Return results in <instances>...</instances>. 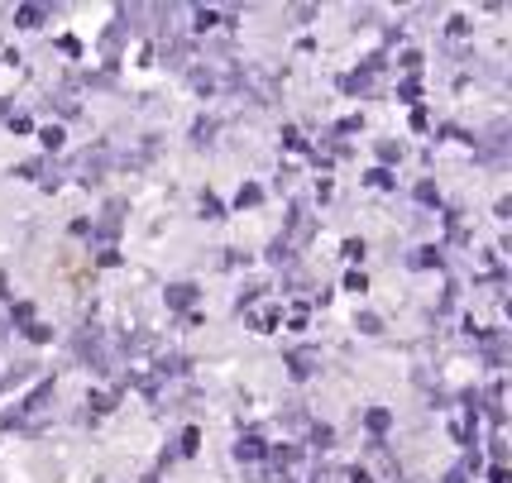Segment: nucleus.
Here are the masks:
<instances>
[{"label":"nucleus","mask_w":512,"mask_h":483,"mask_svg":"<svg viewBox=\"0 0 512 483\" xmlns=\"http://www.w3.org/2000/svg\"><path fill=\"white\" fill-rule=\"evenodd\" d=\"M10 130H15V134H29V130H34V120H29V115H15V120H10Z\"/></svg>","instance_id":"33"},{"label":"nucleus","mask_w":512,"mask_h":483,"mask_svg":"<svg viewBox=\"0 0 512 483\" xmlns=\"http://www.w3.org/2000/svg\"><path fill=\"white\" fill-rule=\"evenodd\" d=\"M187 82H192V91H197V96H216V91H221V77H216V72H201V67H192V72H187Z\"/></svg>","instance_id":"8"},{"label":"nucleus","mask_w":512,"mask_h":483,"mask_svg":"<svg viewBox=\"0 0 512 483\" xmlns=\"http://www.w3.org/2000/svg\"><path fill=\"white\" fill-rule=\"evenodd\" d=\"M34 374H39L34 364H20V369H10V374H5V383H0V393H5V388H15V383H24V378H34Z\"/></svg>","instance_id":"22"},{"label":"nucleus","mask_w":512,"mask_h":483,"mask_svg":"<svg viewBox=\"0 0 512 483\" xmlns=\"http://www.w3.org/2000/svg\"><path fill=\"white\" fill-rule=\"evenodd\" d=\"M87 402H91V412H115V397L111 393H91Z\"/></svg>","instance_id":"27"},{"label":"nucleus","mask_w":512,"mask_h":483,"mask_svg":"<svg viewBox=\"0 0 512 483\" xmlns=\"http://www.w3.org/2000/svg\"><path fill=\"white\" fill-rule=\"evenodd\" d=\"M48 15H53L48 5H20V10H15V24H20V29H39Z\"/></svg>","instance_id":"9"},{"label":"nucleus","mask_w":512,"mask_h":483,"mask_svg":"<svg viewBox=\"0 0 512 483\" xmlns=\"http://www.w3.org/2000/svg\"><path fill=\"white\" fill-rule=\"evenodd\" d=\"M48 407H53V383H39V388H34V393L24 397L20 407H15V417H10V426H24V421H34V417H44Z\"/></svg>","instance_id":"1"},{"label":"nucleus","mask_w":512,"mask_h":483,"mask_svg":"<svg viewBox=\"0 0 512 483\" xmlns=\"http://www.w3.org/2000/svg\"><path fill=\"white\" fill-rule=\"evenodd\" d=\"M398 101L417 106V101H422V87H417V82H402V87H398Z\"/></svg>","instance_id":"26"},{"label":"nucleus","mask_w":512,"mask_h":483,"mask_svg":"<svg viewBox=\"0 0 512 483\" xmlns=\"http://www.w3.org/2000/svg\"><path fill=\"white\" fill-rule=\"evenodd\" d=\"M465 479H469V464H460V469H450L446 483H465Z\"/></svg>","instance_id":"34"},{"label":"nucleus","mask_w":512,"mask_h":483,"mask_svg":"<svg viewBox=\"0 0 512 483\" xmlns=\"http://www.w3.org/2000/svg\"><path fill=\"white\" fill-rule=\"evenodd\" d=\"M187 369H192V359H182V354H168V359H158V374L168 378H178V374H187Z\"/></svg>","instance_id":"12"},{"label":"nucleus","mask_w":512,"mask_h":483,"mask_svg":"<svg viewBox=\"0 0 512 483\" xmlns=\"http://www.w3.org/2000/svg\"><path fill=\"white\" fill-rule=\"evenodd\" d=\"M264 455H268V445L259 436H240V440H235V460L254 464V460H264Z\"/></svg>","instance_id":"7"},{"label":"nucleus","mask_w":512,"mask_h":483,"mask_svg":"<svg viewBox=\"0 0 512 483\" xmlns=\"http://www.w3.org/2000/svg\"><path fill=\"white\" fill-rule=\"evenodd\" d=\"M10 321H15V326H29V321H34V307H29V302H20V307H15V311H10Z\"/></svg>","instance_id":"28"},{"label":"nucleus","mask_w":512,"mask_h":483,"mask_svg":"<svg viewBox=\"0 0 512 483\" xmlns=\"http://www.w3.org/2000/svg\"><path fill=\"white\" fill-rule=\"evenodd\" d=\"M355 326L364 330V335H383V321L374 316V311H359V316H355Z\"/></svg>","instance_id":"19"},{"label":"nucleus","mask_w":512,"mask_h":483,"mask_svg":"<svg viewBox=\"0 0 512 483\" xmlns=\"http://www.w3.org/2000/svg\"><path fill=\"white\" fill-rule=\"evenodd\" d=\"M364 182H369V187H379V192H388V187H398V177L388 173V168H369V173H364Z\"/></svg>","instance_id":"15"},{"label":"nucleus","mask_w":512,"mask_h":483,"mask_svg":"<svg viewBox=\"0 0 512 483\" xmlns=\"http://www.w3.org/2000/svg\"><path fill=\"white\" fill-rule=\"evenodd\" d=\"M340 254H345V259H355V264H359V259H364V240H345V244H340Z\"/></svg>","instance_id":"29"},{"label":"nucleus","mask_w":512,"mask_h":483,"mask_svg":"<svg viewBox=\"0 0 512 483\" xmlns=\"http://www.w3.org/2000/svg\"><path fill=\"white\" fill-rule=\"evenodd\" d=\"M283 144H288V149H307V139H302V130H283Z\"/></svg>","instance_id":"31"},{"label":"nucleus","mask_w":512,"mask_h":483,"mask_svg":"<svg viewBox=\"0 0 512 483\" xmlns=\"http://www.w3.org/2000/svg\"><path fill=\"white\" fill-rule=\"evenodd\" d=\"M350 483H374V479H369V469H359L355 464V469H350Z\"/></svg>","instance_id":"35"},{"label":"nucleus","mask_w":512,"mask_h":483,"mask_svg":"<svg viewBox=\"0 0 512 483\" xmlns=\"http://www.w3.org/2000/svg\"><path fill=\"white\" fill-rule=\"evenodd\" d=\"M201 216H206V220H221L225 216V206H221V197H216V192H201Z\"/></svg>","instance_id":"16"},{"label":"nucleus","mask_w":512,"mask_h":483,"mask_svg":"<svg viewBox=\"0 0 512 483\" xmlns=\"http://www.w3.org/2000/svg\"><path fill=\"white\" fill-rule=\"evenodd\" d=\"M407 264H412V268H436V264H441V249H431V244H422L417 254H407Z\"/></svg>","instance_id":"11"},{"label":"nucleus","mask_w":512,"mask_h":483,"mask_svg":"<svg viewBox=\"0 0 512 483\" xmlns=\"http://www.w3.org/2000/svg\"><path fill=\"white\" fill-rule=\"evenodd\" d=\"M489 479H493V483H508V469H503V464H493V469H489Z\"/></svg>","instance_id":"36"},{"label":"nucleus","mask_w":512,"mask_h":483,"mask_svg":"<svg viewBox=\"0 0 512 483\" xmlns=\"http://www.w3.org/2000/svg\"><path fill=\"white\" fill-rule=\"evenodd\" d=\"M192 24H197V29H211V24H221V10H206V5H201V10H192Z\"/></svg>","instance_id":"23"},{"label":"nucleus","mask_w":512,"mask_h":483,"mask_svg":"<svg viewBox=\"0 0 512 483\" xmlns=\"http://www.w3.org/2000/svg\"><path fill=\"white\" fill-rule=\"evenodd\" d=\"M106 163H111V144L101 139L96 149H87V154L77 158V173H82V182H96V177L106 173Z\"/></svg>","instance_id":"2"},{"label":"nucleus","mask_w":512,"mask_h":483,"mask_svg":"<svg viewBox=\"0 0 512 483\" xmlns=\"http://www.w3.org/2000/svg\"><path fill=\"white\" fill-rule=\"evenodd\" d=\"M316 364H321V354H316V350H297V354H288V374L297 378V383H307V378L316 374Z\"/></svg>","instance_id":"3"},{"label":"nucleus","mask_w":512,"mask_h":483,"mask_svg":"<svg viewBox=\"0 0 512 483\" xmlns=\"http://www.w3.org/2000/svg\"><path fill=\"white\" fill-rule=\"evenodd\" d=\"M163 302H168V311H192V307H197V287H192V283H173L168 292H163Z\"/></svg>","instance_id":"4"},{"label":"nucleus","mask_w":512,"mask_h":483,"mask_svg":"<svg viewBox=\"0 0 512 483\" xmlns=\"http://www.w3.org/2000/svg\"><path fill=\"white\" fill-rule=\"evenodd\" d=\"M379 158H383V163H398V158H402V149H398V144H393V139H383V144H379Z\"/></svg>","instance_id":"30"},{"label":"nucleus","mask_w":512,"mask_h":483,"mask_svg":"<svg viewBox=\"0 0 512 483\" xmlns=\"http://www.w3.org/2000/svg\"><path fill=\"white\" fill-rule=\"evenodd\" d=\"M24 335H29L34 345H48V340H53V326H44V321H29V326H24Z\"/></svg>","instance_id":"20"},{"label":"nucleus","mask_w":512,"mask_h":483,"mask_svg":"<svg viewBox=\"0 0 512 483\" xmlns=\"http://www.w3.org/2000/svg\"><path fill=\"white\" fill-rule=\"evenodd\" d=\"M364 431H369L374 445H379V440L393 431V412H388V407H369V412H364Z\"/></svg>","instance_id":"5"},{"label":"nucleus","mask_w":512,"mask_h":483,"mask_svg":"<svg viewBox=\"0 0 512 483\" xmlns=\"http://www.w3.org/2000/svg\"><path fill=\"white\" fill-rule=\"evenodd\" d=\"M312 445L331 450V445H335V431H331V426H312Z\"/></svg>","instance_id":"25"},{"label":"nucleus","mask_w":512,"mask_h":483,"mask_svg":"<svg viewBox=\"0 0 512 483\" xmlns=\"http://www.w3.org/2000/svg\"><path fill=\"white\" fill-rule=\"evenodd\" d=\"M249 326L264 330V335H268V330H278V326H283V307H273V302L254 307V311H249Z\"/></svg>","instance_id":"6"},{"label":"nucleus","mask_w":512,"mask_h":483,"mask_svg":"<svg viewBox=\"0 0 512 483\" xmlns=\"http://www.w3.org/2000/svg\"><path fill=\"white\" fill-rule=\"evenodd\" d=\"M39 139H44V149H63V125H44Z\"/></svg>","instance_id":"24"},{"label":"nucleus","mask_w":512,"mask_h":483,"mask_svg":"<svg viewBox=\"0 0 512 483\" xmlns=\"http://www.w3.org/2000/svg\"><path fill=\"white\" fill-rule=\"evenodd\" d=\"M292 259V240L283 235V240H273V249H268V264H288Z\"/></svg>","instance_id":"18"},{"label":"nucleus","mask_w":512,"mask_h":483,"mask_svg":"<svg viewBox=\"0 0 512 483\" xmlns=\"http://www.w3.org/2000/svg\"><path fill=\"white\" fill-rule=\"evenodd\" d=\"M259 201H264V187L245 182V187H240V197H235V211H249V206H259Z\"/></svg>","instance_id":"13"},{"label":"nucleus","mask_w":512,"mask_h":483,"mask_svg":"<svg viewBox=\"0 0 512 483\" xmlns=\"http://www.w3.org/2000/svg\"><path fill=\"white\" fill-rule=\"evenodd\" d=\"M345 287H350V292H364V287H369V278H364V273H359V268H355V273L345 278Z\"/></svg>","instance_id":"32"},{"label":"nucleus","mask_w":512,"mask_h":483,"mask_svg":"<svg viewBox=\"0 0 512 483\" xmlns=\"http://www.w3.org/2000/svg\"><path fill=\"white\" fill-rule=\"evenodd\" d=\"M187 53H192V44H187V39H168V44H163V58H158V63L182 67V63H187Z\"/></svg>","instance_id":"10"},{"label":"nucleus","mask_w":512,"mask_h":483,"mask_svg":"<svg viewBox=\"0 0 512 483\" xmlns=\"http://www.w3.org/2000/svg\"><path fill=\"white\" fill-rule=\"evenodd\" d=\"M216 139V120L211 115H201L197 125H192V144H211Z\"/></svg>","instance_id":"14"},{"label":"nucleus","mask_w":512,"mask_h":483,"mask_svg":"<svg viewBox=\"0 0 512 483\" xmlns=\"http://www.w3.org/2000/svg\"><path fill=\"white\" fill-rule=\"evenodd\" d=\"M197 445H201V431H197V426H187V431H182V440H178V455H197Z\"/></svg>","instance_id":"21"},{"label":"nucleus","mask_w":512,"mask_h":483,"mask_svg":"<svg viewBox=\"0 0 512 483\" xmlns=\"http://www.w3.org/2000/svg\"><path fill=\"white\" fill-rule=\"evenodd\" d=\"M412 197L422 201V206H441V192H436V182H417V187H412Z\"/></svg>","instance_id":"17"}]
</instances>
